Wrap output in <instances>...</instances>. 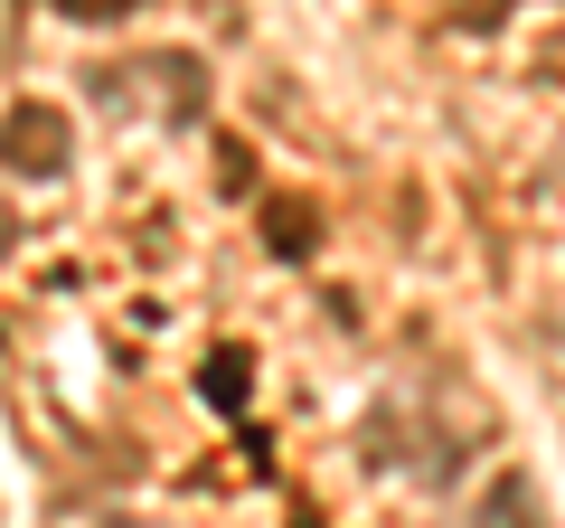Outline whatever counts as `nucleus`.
<instances>
[{
    "label": "nucleus",
    "instance_id": "nucleus-6",
    "mask_svg": "<svg viewBox=\"0 0 565 528\" xmlns=\"http://www.w3.org/2000/svg\"><path fill=\"white\" fill-rule=\"evenodd\" d=\"M104 528H151V519H104Z\"/></svg>",
    "mask_w": 565,
    "mask_h": 528
},
{
    "label": "nucleus",
    "instance_id": "nucleus-2",
    "mask_svg": "<svg viewBox=\"0 0 565 528\" xmlns=\"http://www.w3.org/2000/svg\"><path fill=\"white\" fill-rule=\"evenodd\" d=\"M264 245H274L282 264H311V245H321V208L292 199V189H282V199H264Z\"/></svg>",
    "mask_w": 565,
    "mask_h": 528
},
{
    "label": "nucleus",
    "instance_id": "nucleus-4",
    "mask_svg": "<svg viewBox=\"0 0 565 528\" xmlns=\"http://www.w3.org/2000/svg\"><path fill=\"white\" fill-rule=\"evenodd\" d=\"M132 0H57V20H85V29H104V20H122Z\"/></svg>",
    "mask_w": 565,
    "mask_h": 528
},
{
    "label": "nucleus",
    "instance_id": "nucleus-7",
    "mask_svg": "<svg viewBox=\"0 0 565 528\" xmlns=\"http://www.w3.org/2000/svg\"><path fill=\"white\" fill-rule=\"evenodd\" d=\"M0 255H10V218H0Z\"/></svg>",
    "mask_w": 565,
    "mask_h": 528
},
{
    "label": "nucleus",
    "instance_id": "nucleus-3",
    "mask_svg": "<svg viewBox=\"0 0 565 528\" xmlns=\"http://www.w3.org/2000/svg\"><path fill=\"white\" fill-rule=\"evenodd\" d=\"M245 368H255V359H245L236 340L207 359V378H199V387H207V406H217V415H245Z\"/></svg>",
    "mask_w": 565,
    "mask_h": 528
},
{
    "label": "nucleus",
    "instance_id": "nucleus-1",
    "mask_svg": "<svg viewBox=\"0 0 565 528\" xmlns=\"http://www.w3.org/2000/svg\"><path fill=\"white\" fill-rule=\"evenodd\" d=\"M66 161H76V123L57 104H10L0 114V170L10 180H57Z\"/></svg>",
    "mask_w": 565,
    "mask_h": 528
},
{
    "label": "nucleus",
    "instance_id": "nucleus-5",
    "mask_svg": "<svg viewBox=\"0 0 565 528\" xmlns=\"http://www.w3.org/2000/svg\"><path fill=\"white\" fill-rule=\"evenodd\" d=\"M509 10H519V0H462V20H471V29H500Z\"/></svg>",
    "mask_w": 565,
    "mask_h": 528
}]
</instances>
